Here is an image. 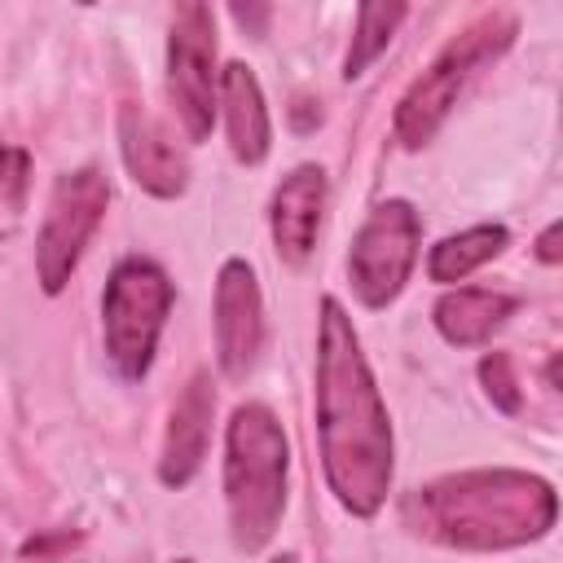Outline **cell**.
Returning a JSON list of instances; mask_svg holds the SVG:
<instances>
[{
    "instance_id": "cell-11",
    "label": "cell",
    "mask_w": 563,
    "mask_h": 563,
    "mask_svg": "<svg viewBox=\"0 0 563 563\" xmlns=\"http://www.w3.org/2000/svg\"><path fill=\"white\" fill-rule=\"evenodd\" d=\"M325 172L317 163H303L295 167L290 176H282V185L273 189V202H268V229H273V246L286 264H303L317 246V233H321V220H325Z\"/></svg>"
},
{
    "instance_id": "cell-16",
    "label": "cell",
    "mask_w": 563,
    "mask_h": 563,
    "mask_svg": "<svg viewBox=\"0 0 563 563\" xmlns=\"http://www.w3.org/2000/svg\"><path fill=\"white\" fill-rule=\"evenodd\" d=\"M405 13H409L405 4H361L356 9V31H352V44H347V57H343V79L365 75V66L391 44Z\"/></svg>"
},
{
    "instance_id": "cell-2",
    "label": "cell",
    "mask_w": 563,
    "mask_h": 563,
    "mask_svg": "<svg viewBox=\"0 0 563 563\" xmlns=\"http://www.w3.org/2000/svg\"><path fill=\"white\" fill-rule=\"evenodd\" d=\"M559 497L541 475L479 466L440 475L400 501L405 528L449 550H510L554 528Z\"/></svg>"
},
{
    "instance_id": "cell-23",
    "label": "cell",
    "mask_w": 563,
    "mask_h": 563,
    "mask_svg": "<svg viewBox=\"0 0 563 563\" xmlns=\"http://www.w3.org/2000/svg\"><path fill=\"white\" fill-rule=\"evenodd\" d=\"M273 563H290V559H273Z\"/></svg>"
},
{
    "instance_id": "cell-10",
    "label": "cell",
    "mask_w": 563,
    "mask_h": 563,
    "mask_svg": "<svg viewBox=\"0 0 563 563\" xmlns=\"http://www.w3.org/2000/svg\"><path fill=\"white\" fill-rule=\"evenodd\" d=\"M119 154L128 176L154 198H180L189 189V158L172 132L141 106L119 110Z\"/></svg>"
},
{
    "instance_id": "cell-3",
    "label": "cell",
    "mask_w": 563,
    "mask_h": 563,
    "mask_svg": "<svg viewBox=\"0 0 563 563\" xmlns=\"http://www.w3.org/2000/svg\"><path fill=\"white\" fill-rule=\"evenodd\" d=\"M286 475L290 444L277 413L260 400L238 405L224 431V506L238 550L255 554L277 532L286 510Z\"/></svg>"
},
{
    "instance_id": "cell-22",
    "label": "cell",
    "mask_w": 563,
    "mask_h": 563,
    "mask_svg": "<svg viewBox=\"0 0 563 563\" xmlns=\"http://www.w3.org/2000/svg\"><path fill=\"white\" fill-rule=\"evenodd\" d=\"M559 255H563L559 251V224H545V233L537 238V260L541 264H559Z\"/></svg>"
},
{
    "instance_id": "cell-18",
    "label": "cell",
    "mask_w": 563,
    "mask_h": 563,
    "mask_svg": "<svg viewBox=\"0 0 563 563\" xmlns=\"http://www.w3.org/2000/svg\"><path fill=\"white\" fill-rule=\"evenodd\" d=\"M79 537L75 532H44V537H31L26 545H22V554L26 559H48V554H57V550H70Z\"/></svg>"
},
{
    "instance_id": "cell-14",
    "label": "cell",
    "mask_w": 563,
    "mask_h": 563,
    "mask_svg": "<svg viewBox=\"0 0 563 563\" xmlns=\"http://www.w3.org/2000/svg\"><path fill=\"white\" fill-rule=\"evenodd\" d=\"M515 312V299L501 290H479V286H457L449 295H440L435 303V330L453 343V347H475L484 339H493V330L506 325V317Z\"/></svg>"
},
{
    "instance_id": "cell-4",
    "label": "cell",
    "mask_w": 563,
    "mask_h": 563,
    "mask_svg": "<svg viewBox=\"0 0 563 563\" xmlns=\"http://www.w3.org/2000/svg\"><path fill=\"white\" fill-rule=\"evenodd\" d=\"M515 35H519V22H515V13H506V9H493V13L475 18L471 26H462V31L435 53V62L405 88V97H400V106H396V119H391L396 141H400L405 150H422V145L440 132V123L449 119V110L457 106V92L471 84V75H475L479 66L497 62V57L515 44Z\"/></svg>"
},
{
    "instance_id": "cell-17",
    "label": "cell",
    "mask_w": 563,
    "mask_h": 563,
    "mask_svg": "<svg viewBox=\"0 0 563 563\" xmlns=\"http://www.w3.org/2000/svg\"><path fill=\"white\" fill-rule=\"evenodd\" d=\"M479 383L488 391V400L501 409V413H519V383L510 374V356L506 352H488L479 361Z\"/></svg>"
},
{
    "instance_id": "cell-13",
    "label": "cell",
    "mask_w": 563,
    "mask_h": 563,
    "mask_svg": "<svg viewBox=\"0 0 563 563\" xmlns=\"http://www.w3.org/2000/svg\"><path fill=\"white\" fill-rule=\"evenodd\" d=\"M216 110L224 114V132H229V150L238 163L255 167L268 154L273 128H268V106L260 92V79L246 62H229L220 70V101Z\"/></svg>"
},
{
    "instance_id": "cell-15",
    "label": "cell",
    "mask_w": 563,
    "mask_h": 563,
    "mask_svg": "<svg viewBox=\"0 0 563 563\" xmlns=\"http://www.w3.org/2000/svg\"><path fill=\"white\" fill-rule=\"evenodd\" d=\"M506 242H510L506 224H475V229H462V233H453V238H444V242L431 246L427 273H431V282H444V286H449V282H462V277H471L479 264H488L493 255H501Z\"/></svg>"
},
{
    "instance_id": "cell-20",
    "label": "cell",
    "mask_w": 563,
    "mask_h": 563,
    "mask_svg": "<svg viewBox=\"0 0 563 563\" xmlns=\"http://www.w3.org/2000/svg\"><path fill=\"white\" fill-rule=\"evenodd\" d=\"M26 172V154L22 150H13L4 136H0V189H4V180L9 176H22Z\"/></svg>"
},
{
    "instance_id": "cell-24",
    "label": "cell",
    "mask_w": 563,
    "mask_h": 563,
    "mask_svg": "<svg viewBox=\"0 0 563 563\" xmlns=\"http://www.w3.org/2000/svg\"><path fill=\"white\" fill-rule=\"evenodd\" d=\"M176 563H194V559H176Z\"/></svg>"
},
{
    "instance_id": "cell-1",
    "label": "cell",
    "mask_w": 563,
    "mask_h": 563,
    "mask_svg": "<svg viewBox=\"0 0 563 563\" xmlns=\"http://www.w3.org/2000/svg\"><path fill=\"white\" fill-rule=\"evenodd\" d=\"M317 440L339 506L356 519L378 515L391 488V422L352 317L334 295L321 299L317 321Z\"/></svg>"
},
{
    "instance_id": "cell-12",
    "label": "cell",
    "mask_w": 563,
    "mask_h": 563,
    "mask_svg": "<svg viewBox=\"0 0 563 563\" xmlns=\"http://www.w3.org/2000/svg\"><path fill=\"white\" fill-rule=\"evenodd\" d=\"M211 409H216L211 383H207V374H194L167 418V435H163V453H158V479L167 488H185L194 479V471L202 466L207 435H211Z\"/></svg>"
},
{
    "instance_id": "cell-21",
    "label": "cell",
    "mask_w": 563,
    "mask_h": 563,
    "mask_svg": "<svg viewBox=\"0 0 563 563\" xmlns=\"http://www.w3.org/2000/svg\"><path fill=\"white\" fill-rule=\"evenodd\" d=\"M290 123H295L299 132H308V128H317V123H321V110H317L308 97H299V101L290 106Z\"/></svg>"
},
{
    "instance_id": "cell-5",
    "label": "cell",
    "mask_w": 563,
    "mask_h": 563,
    "mask_svg": "<svg viewBox=\"0 0 563 563\" xmlns=\"http://www.w3.org/2000/svg\"><path fill=\"white\" fill-rule=\"evenodd\" d=\"M172 299H176V286L154 260L128 255L114 264L106 295H101V330H106L110 365L123 378L136 383L150 374Z\"/></svg>"
},
{
    "instance_id": "cell-6",
    "label": "cell",
    "mask_w": 563,
    "mask_h": 563,
    "mask_svg": "<svg viewBox=\"0 0 563 563\" xmlns=\"http://www.w3.org/2000/svg\"><path fill=\"white\" fill-rule=\"evenodd\" d=\"M106 202H110V185H106L101 167H79V172H66L53 180L44 224L35 238V273H40L44 295L66 290L88 238L97 233V224L106 216Z\"/></svg>"
},
{
    "instance_id": "cell-7",
    "label": "cell",
    "mask_w": 563,
    "mask_h": 563,
    "mask_svg": "<svg viewBox=\"0 0 563 563\" xmlns=\"http://www.w3.org/2000/svg\"><path fill=\"white\" fill-rule=\"evenodd\" d=\"M418 242H422V220L413 202L387 198L365 216L347 251V277L365 308H387L405 290L418 264Z\"/></svg>"
},
{
    "instance_id": "cell-19",
    "label": "cell",
    "mask_w": 563,
    "mask_h": 563,
    "mask_svg": "<svg viewBox=\"0 0 563 563\" xmlns=\"http://www.w3.org/2000/svg\"><path fill=\"white\" fill-rule=\"evenodd\" d=\"M229 13H233V22H238V26H251L255 35H264V22H268V13H273V9H268V4H233Z\"/></svg>"
},
{
    "instance_id": "cell-9",
    "label": "cell",
    "mask_w": 563,
    "mask_h": 563,
    "mask_svg": "<svg viewBox=\"0 0 563 563\" xmlns=\"http://www.w3.org/2000/svg\"><path fill=\"white\" fill-rule=\"evenodd\" d=\"M216 361L224 378H246L264 347V299L246 260H224L216 273Z\"/></svg>"
},
{
    "instance_id": "cell-8",
    "label": "cell",
    "mask_w": 563,
    "mask_h": 563,
    "mask_svg": "<svg viewBox=\"0 0 563 563\" xmlns=\"http://www.w3.org/2000/svg\"><path fill=\"white\" fill-rule=\"evenodd\" d=\"M167 92L189 141H207L220 101L216 70V18L207 4H180L167 35Z\"/></svg>"
}]
</instances>
